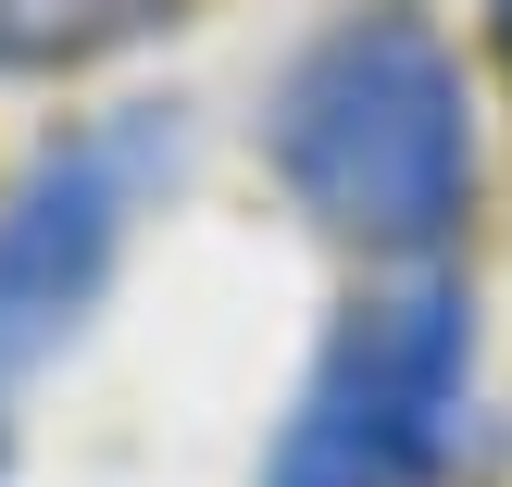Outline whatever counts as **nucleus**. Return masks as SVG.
<instances>
[{
  "label": "nucleus",
  "instance_id": "obj_2",
  "mask_svg": "<svg viewBox=\"0 0 512 487\" xmlns=\"http://www.w3.org/2000/svg\"><path fill=\"white\" fill-rule=\"evenodd\" d=\"M463 388H475V300L438 263L388 275L325 325L300 413L275 425L250 487H438L463 438Z\"/></svg>",
  "mask_w": 512,
  "mask_h": 487
},
{
  "label": "nucleus",
  "instance_id": "obj_4",
  "mask_svg": "<svg viewBox=\"0 0 512 487\" xmlns=\"http://www.w3.org/2000/svg\"><path fill=\"white\" fill-rule=\"evenodd\" d=\"M188 0H0V75H88L113 50L163 38Z\"/></svg>",
  "mask_w": 512,
  "mask_h": 487
},
{
  "label": "nucleus",
  "instance_id": "obj_6",
  "mask_svg": "<svg viewBox=\"0 0 512 487\" xmlns=\"http://www.w3.org/2000/svg\"><path fill=\"white\" fill-rule=\"evenodd\" d=\"M0 475H13V413H0Z\"/></svg>",
  "mask_w": 512,
  "mask_h": 487
},
{
  "label": "nucleus",
  "instance_id": "obj_1",
  "mask_svg": "<svg viewBox=\"0 0 512 487\" xmlns=\"http://www.w3.org/2000/svg\"><path fill=\"white\" fill-rule=\"evenodd\" d=\"M263 163L325 238L375 250V263H438L475 213V88L463 50L413 13V0H350L338 25L288 50L263 100Z\"/></svg>",
  "mask_w": 512,
  "mask_h": 487
},
{
  "label": "nucleus",
  "instance_id": "obj_3",
  "mask_svg": "<svg viewBox=\"0 0 512 487\" xmlns=\"http://www.w3.org/2000/svg\"><path fill=\"white\" fill-rule=\"evenodd\" d=\"M150 175H175V125L163 113H113V125L50 138L38 163L0 188V388H13L25 363H50V350L100 313Z\"/></svg>",
  "mask_w": 512,
  "mask_h": 487
},
{
  "label": "nucleus",
  "instance_id": "obj_5",
  "mask_svg": "<svg viewBox=\"0 0 512 487\" xmlns=\"http://www.w3.org/2000/svg\"><path fill=\"white\" fill-rule=\"evenodd\" d=\"M488 50H500V63H512V0H488Z\"/></svg>",
  "mask_w": 512,
  "mask_h": 487
}]
</instances>
